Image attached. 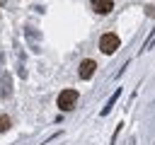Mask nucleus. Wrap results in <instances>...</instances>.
Returning a JSON list of instances; mask_svg holds the SVG:
<instances>
[{"label": "nucleus", "mask_w": 155, "mask_h": 145, "mask_svg": "<svg viewBox=\"0 0 155 145\" xmlns=\"http://www.w3.org/2000/svg\"><path fill=\"white\" fill-rule=\"evenodd\" d=\"M75 102H78V92H75V89H63V92L58 94V106H61L63 111H70V109L75 106Z\"/></svg>", "instance_id": "nucleus-1"}, {"label": "nucleus", "mask_w": 155, "mask_h": 145, "mask_svg": "<svg viewBox=\"0 0 155 145\" xmlns=\"http://www.w3.org/2000/svg\"><path fill=\"white\" fill-rule=\"evenodd\" d=\"M99 48H102V53L111 56V53L119 48V36H114V34H104V36L99 39Z\"/></svg>", "instance_id": "nucleus-2"}, {"label": "nucleus", "mask_w": 155, "mask_h": 145, "mask_svg": "<svg viewBox=\"0 0 155 145\" xmlns=\"http://www.w3.org/2000/svg\"><path fill=\"white\" fill-rule=\"evenodd\" d=\"M94 70H97V63H94V60L87 58V60L80 63V77H82V80H90V77L94 75Z\"/></svg>", "instance_id": "nucleus-3"}, {"label": "nucleus", "mask_w": 155, "mask_h": 145, "mask_svg": "<svg viewBox=\"0 0 155 145\" xmlns=\"http://www.w3.org/2000/svg\"><path fill=\"white\" fill-rule=\"evenodd\" d=\"M92 10L97 14H107L114 10V0H92Z\"/></svg>", "instance_id": "nucleus-4"}, {"label": "nucleus", "mask_w": 155, "mask_h": 145, "mask_svg": "<svg viewBox=\"0 0 155 145\" xmlns=\"http://www.w3.org/2000/svg\"><path fill=\"white\" fill-rule=\"evenodd\" d=\"M10 128V116H0V130H7Z\"/></svg>", "instance_id": "nucleus-5"}]
</instances>
